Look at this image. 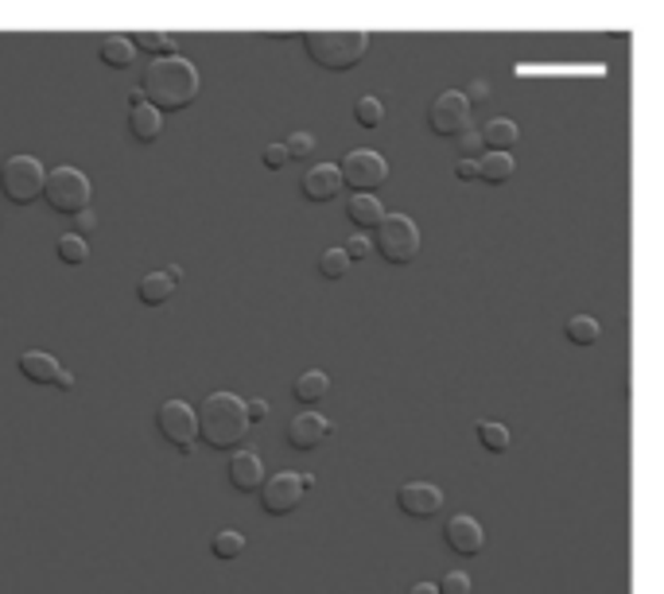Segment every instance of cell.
I'll return each instance as SVG.
<instances>
[{"label":"cell","instance_id":"60d3db41","mask_svg":"<svg viewBox=\"0 0 664 594\" xmlns=\"http://www.w3.org/2000/svg\"><path fill=\"white\" fill-rule=\"evenodd\" d=\"M408 594H439V591H435V583H412Z\"/></svg>","mask_w":664,"mask_h":594},{"label":"cell","instance_id":"4dcf8cb0","mask_svg":"<svg viewBox=\"0 0 664 594\" xmlns=\"http://www.w3.org/2000/svg\"><path fill=\"white\" fill-rule=\"evenodd\" d=\"M283 151H288V163L307 160L311 151H315V136H311V133H292V141L283 144Z\"/></svg>","mask_w":664,"mask_h":594},{"label":"cell","instance_id":"8d00e7d4","mask_svg":"<svg viewBox=\"0 0 664 594\" xmlns=\"http://www.w3.org/2000/svg\"><path fill=\"white\" fill-rule=\"evenodd\" d=\"M74 230H79V238L94 233V230H98V214H94V210H79V214H74Z\"/></svg>","mask_w":664,"mask_h":594},{"label":"cell","instance_id":"e575fe53","mask_svg":"<svg viewBox=\"0 0 664 594\" xmlns=\"http://www.w3.org/2000/svg\"><path fill=\"white\" fill-rule=\"evenodd\" d=\"M261 160H265L268 171H283V168H288V151H283V144H268Z\"/></svg>","mask_w":664,"mask_h":594},{"label":"cell","instance_id":"7402d4cb","mask_svg":"<svg viewBox=\"0 0 664 594\" xmlns=\"http://www.w3.org/2000/svg\"><path fill=\"white\" fill-rule=\"evenodd\" d=\"M171 292H176V284H171L164 272H148L141 284H136V300H141L144 307H160V303L171 300Z\"/></svg>","mask_w":664,"mask_h":594},{"label":"cell","instance_id":"603a6c76","mask_svg":"<svg viewBox=\"0 0 664 594\" xmlns=\"http://www.w3.org/2000/svg\"><path fill=\"white\" fill-rule=\"evenodd\" d=\"M101 62H106L109 71H129L133 66V59H136V51H133V44L124 36H109L106 44H101Z\"/></svg>","mask_w":664,"mask_h":594},{"label":"cell","instance_id":"f1b7e54d","mask_svg":"<svg viewBox=\"0 0 664 594\" xmlns=\"http://www.w3.org/2000/svg\"><path fill=\"white\" fill-rule=\"evenodd\" d=\"M210 551L218 559H238L241 551H245V536H241L238 529H221V533L210 541Z\"/></svg>","mask_w":664,"mask_h":594},{"label":"cell","instance_id":"277c9868","mask_svg":"<svg viewBox=\"0 0 664 594\" xmlns=\"http://www.w3.org/2000/svg\"><path fill=\"white\" fill-rule=\"evenodd\" d=\"M377 253H382L389 265L405 268L420 257V226L408 218V214H385L382 226H377V238L370 241Z\"/></svg>","mask_w":664,"mask_h":594},{"label":"cell","instance_id":"d590c367","mask_svg":"<svg viewBox=\"0 0 664 594\" xmlns=\"http://www.w3.org/2000/svg\"><path fill=\"white\" fill-rule=\"evenodd\" d=\"M245 420L249 424H265L268 420V400H245Z\"/></svg>","mask_w":664,"mask_h":594},{"label":"cell","instance_id":"8992f818","mask_svg":"<svg viewBox=\"0 0 664 594\" xmlns=\"http://www.w3.org/2000/svg\"><path fill=\"white\" fill-rule=\"evenodd\" d=\"M335 168H338V175H342V186H350L354 195H373V191L385 186V179H389V163H385V156H377L373 148L346 151Z\"/></svg>","mask_w":664,"mask_h":594},{"label":"cell","instance_id":"d6a6232c","mask_svg":"<svg viewBox=\"0 0 664 594\" xmlns=\"http://www.w3.org/2000/svg\"><path fill=\"white\" fill-rule=\"evenodd\" d=\"M342 253H346V260H365L373 253V245H370V238H365V233H354V238L342 245Z\"/></svg>","mask_w":664,"mask_h":594},{"label":"cell","instance_id":"83f0119b","mask_svg":"<svg viewBox=\"0 0 664 594\" xmlns=\"http://www.w3.org/2000/svg\"><path fill=\"white\" fill-rule=\"evenodd\" d=\"M354 121L362 124V129H382V124H385V101L373 98V94L358 98L354 101Z\"/></svg>","mask_w":664,"mask_h":594},{"label":"cell","instance_id":"4fadbf2b","mask_svg":"<svg viewBox=\"0 0 664 594\" xmlns=\"http://www.w3.org/2000/svg\"><path fill=\"white\" fill-rule=\"evenodd\" d=\"M330 432H335V424H330L327 416H319V412H300V416L288 424L283 439H288V447H295V451H315Z\"/></svg>","mask_w":664,"mask_h":594},{"label":"cell","instance_id":"8fae6325","mask_svg":"<svg viewBox=\"0 0 664 594\" xmlns=\"http://www.w3.org/2000/svg\"><path fill=\"white\" fill-rule=\"evenodd\" d=\"M397 506L405 517H416V521H432L443 509V489L432 482H405L397 489Z\"/></svg>","mask_w":664,"mask_h":594},{"label":"cell","instance_id":"d4e9b609","mask_svg":"<svg viewBox=\"0 0 664 594\" xmlns=\"http://www.w3.org/2000/svg\"><path fill=\"white\" fill-rule=\"evenodd\" d=\"M474 435H479V444L486 447L490 454H505V451H509V444H514L509 427H505V424H494V420H482V424L474 427Z\"/></svg>","mask_w":664,"mask_h":594},{"label":"cell","instance_id":"9a60e30c","mask_svg":"<svg viewBox=\"0 0 664 594\" xmlns=\"http://www.w3.org/2000/svg\"><path fill=\"white\" fill-rule=\"evenodd\" d=\"M300 191L307 203H330V198L342 195V175H338L335 163H315V168L303 175Z\"/></svg>","mask_w":664,"mask_h":594},{"label":"cell","instance_id":"ac0fdd59","mask_svg":"<svg viewBox=\"0 0 664 594\" xmlns=\"http://www.w3.org/2000/svg\"><path fill=\"white\" fill-rule=\"evenodd\" d=\"M346 218H350L358 230H377L385 218V206L377 195H350L346 198Z\"/></svg>","mask_w":664,"mask_h":594},{"label":"cell","instance_id":"f546056e","mask_svg":"<svg viewBox=\"0 0 664 594\" xmlns=\"http://www.w3.org/2000/svg\"><path fill=\"white\" fill-rule=\"evenodd\" d=\"M350 272V260H346L342 248H327L319 257V276L323 280H342V276Z\"/></svg>","mask_w":664,"mask_h":594},{"label":"cell","instance_id":"ba28073f","mask_svg":"<svg viewBox=\"0 0 664 594\" xmlns=\"http://www.w3.org/2000/svg\"><path fill=\"white\" fill-rule=\"evenodd\" d=\"M156 432L176 447L179 454H191L195 447V409L186 404V400H164L160 409H156Z\"/></svg>","mask_w":664,"mask_h":594},{"label":"cell","instance_id":"f35d334b","mask_svg":"<svg viewBox=\"0 0 664 594\" xmlns=\"http://www.w3.org/2000/svg\"><path fill=\"white\" fill-rule=\"evenodd\" d=\"M486 94H490V86H486V82H474V86H470L467 94H462V98H467V101H474V98H486Z\"/></svg>","mask_w":664,"mask_h":594},{"label":"cell","instance_id":"cb8c5ba5","mask_svg":"<svg viewBox=\"0 0 664 594\" xmlns=\"http://www.w3.org/2000/svg\"><path fill=\"white\" fill-rule=\"evenodd\" d=\"M564 335L571 347H594L603 338V330H599V319H591V315H576V319H567Z\"/></svg>","mask_w":664,"mask_h":594},{"label":"cell","instance_id":"6da1fadb","mask_svg":"<svg viewBox=\"0 0 664 594\" xmlns=\"http://www.w3.org/2000/svg\"><path fill=\"white\" fill-rule=\"evenodd\" d=\"M198 89H203V78H198L195 62L183 59V54H171V59H156L144 71V82H141V98L144 106H152L156 113H179L186 109L191 101L198 98Z\"/></svg>","mask_w":664,"mask_h":594},{"label":"cell","instance_id":"ffe728a7","mask_svg":"<svg viewBox=\"0 0 664 594\" xmlns=\"http://www.w3.org/2000/svg\"><path fill=\"white\" fill-rule=\"evenodd\" d=\"M514 171H517V163H514V156H509V151H486V156H479V179H482V183L497 186V183H505V179L514 175Z\"/></svg>","mask_w":664,"mask_h":594},{"label":"cell","instance_id":"d6986e66","mask_svg":"<svg viewBox=\"0 0 664 594\" xmlns=\"http://www.w3.org/2000/svg\"><path fill=\"white\" fill-rule=\"evenodd\" d=\"M479 136H482V148L509 151L517 144V136H521V129H517V121H509V117H494Z\"/></svg>","mask_w":664,"mask_h":594},{"label":"cell","instance_id":"7a4b0ae2","mask_svg":"<svg viewBox=\"0 0 664 594\" xmlns=\"http://www.w3.org/2000/svg\"><path fill=\"white\" fill-rule=\"evenodd\" d=\"M195 432L203 435V444L214 451H230L245 439L249 420H245V400L233 392H210L195 412Z\"/></svg>","mask_w":664,"mask_h":594},{"label":"cell","instance_id":"7c38bea8","mask_svg":"<svg viewBox=\"0 0 664 594\" xmlns=\"http://www.w3.org/2000/svg\"><path fill=\"white\" fill-rule=\"evenodd\" d=\"M443 541H447V548L455 551V556H479L482 544H486V529H482L479 521L470 513H459L447 521V529H443Z\"/></svg>","mask_w":664,"mask_h":594},{"label":"cell","instance_id":"5bb4252c","mask_svg":"<svg viewBox=\"0 0 664 594\" xmlns=\"http://www.w3.org/2000/svg\"><path fill=\"white\" fill-rule=\"evenodd\" d=\"M226 478L238 494H257L261 482H265V462L253 451H233L230 462H226Z\"/></svg>","mask_w":664,"mask_h":594},{"label":"cell","instance_id":"3957f363","mask_svg":"<svg viewBox=\"0 0 664 594\" xmlns=\"http://www.w3.org/2000/svg\"><path fill=\"white\" fill-rule=\"evenodd\" d=\"M303 51L323 71H354L370 51V32H307Z\"/></svg>","mask_w":664,"mask_h":594},{"label":"cell","instance_id":"52a82bcc","mask_svg":"<svg viewBox=\"0 0 664 594\" xmlns=\"http://www.w3.org/2000/svg\"><path fill=\"white\" fill-rule=\"evenodd\" d=\"M44 198L55 214H71L74 218L79 210H89V179L79 168H55L47 171Z\"/></svg>","mask_w":664,"mask_h":594},{"label":"cell","instance_id":"5b68a950","mask_svg":"<svg viewBox=\"0 0 664 594\" xmlns=\"http://www.w3.org/2000/svg\"><path fill=\"white\" fill-rule=\"evenodd\" d=\"M47 171L36 156H9L0 163V195L16 206H32L36 198H44Z\"/></svg>","mask_w":664,"mask_h":594},{"label":"cell","instance_id":"30bf717a","mask_svg":"<svg viewBox=\"0 0 664 594\" xmlns=\"http://www.w3.org/2000/svg\"><path fill=\"white\" fill-rule=\"evenodd\" d=\"M307 494L300 482V471H280V474H268L261 482V509L268 517H288L295 506H300V497Z\"/></svg>","mask_w":664,"mask_h":594},{"label":"cell","instance_id":"74e56055","mask_svg":"<svg viewBox=\"0 0 664 594\" xmlns=\"http://www.w3.org/2000/svg\"><path fill=\"white\" fill-rule=\"evenodd\" d=\"M455 179H462V183L479 179V160H459V163H455Z\"/></svg>","mask_w":664,"mask_h":594},{"label":"cell","instance_id":"2e32d148","mask_svg":"<svg viewBox=\"0 0 664 594\" xmlns=\"http://www.w3.org/2000/svg\"><path fill=\"white\" fill-rule=\"evenodd\" d=\"M16 369H20V377L32 385H55L62 365H59V357L44 354V350H27V354L16 357Z\"/></svg>","mask_w":664,"mask_h":594},{"label":"cell","instance_id":"44dd1931","mask_svg":"<svg viewBox=\"0 0 664 594\" xmlns=\"http://www.w3.org/2000/svg\"><path fill=\"white\" fill-rule=\"evenodd\" d=\"M292 392L300 404H319V400L330 392V377L323 369H307V373H300V381L292 385Z\"/></svg>","mask_w":664,"mask_h":594},{"label":"cell","instance_id":"ab89813d","mask_svg":"<svg viewBox=\"0 0 664 594\" xmlns=\"http://www.w3.org/2000/svg\"><path fill=\"white\" fill-rule=\"evenodd\" d=\"M55 389H62V392H71L74 389V377L67 369H59V377H55Z\"/></svg>","mask_w":664,"mask_h":594},{"label":"cell","instance_id":"e0dca14e","mask_svg":"<svg viewBox=\"0 0 664 594\" xmlns=\"http://www.w3.org/2000/svg\"><path fill=\"white\" fill-rule=\"evenodd\" d=\"M160 129H164V113H156L152 106H133L129 109V136L136 144H156L160 141Z\"/></svg>","mask_w":664,"mask_h":594},{"label":"cell","instance_id":"836d02e7","mask_svg":"<svg viewBox=\"0 0 664 594\" xmlns=\"http://www.w3.org/2000/svg\"><path fill=\"white\" fill-rule=\"evenodd\" d=\"M459 141V151H462V160H479V151H482V136L479 133H462V136H455Z\"/></svg>","mask_w":664,"mask_h":594},{"label":"cell","instance_id":"484cf974","mask_svg":"<svg viewBox=\"0 0 664 594\" xmlns=\"http://www.w3.org/2000/svg\"><path fill=\"white\" fill-rule=\"evenodd\" d=\"M129 44H133V51L160 54V59H171V54H176V39H171L168 32H152V27H148V32H136Z\"/></svg>","mask_w":664,"mask_h":594},{"label":"cell","instance_id":"4316f807","mask_svg":"<svg viewBox=\"0 0 664 594\" xmlns=\"http://www.w3.org/2000/svg\"><path fill=\"white\" fill-rule=\"evenodd\" d=\"M55 253H59L62 265H86L89 260V248H86V238H79V233H62L59 241H55Z\"/></svg>","mask_w":664,"mask_h":594},{"label":"cell","instance_id":"1f68e13d","mask_svg":"<svg viewBox=\"0 0 664 594\" xmlns=\"http://www.w3.org/2000/svg\"><path fill=\"white\" fill-rule=\"evenodd\" d=\"M439 594H470V575L467 571H447V575L435 583Z\"/></svg>","mask_w":664,"mask_h":594},{"label":"cell","instance_id":"9c48e42d","mask_svg":"<svg viewBox=\"0 0 664 594\" xmlns=\"http://www.w3.org/2000/svg\"><path fill=\"white\" fill-rule=\"evenodd\" d=\"M470 124V101L462 98V89H443L439 98L427 106V129L435 136H462Z\"/></svg>","mask_w":664,"mask_h":594}]
</instances>
